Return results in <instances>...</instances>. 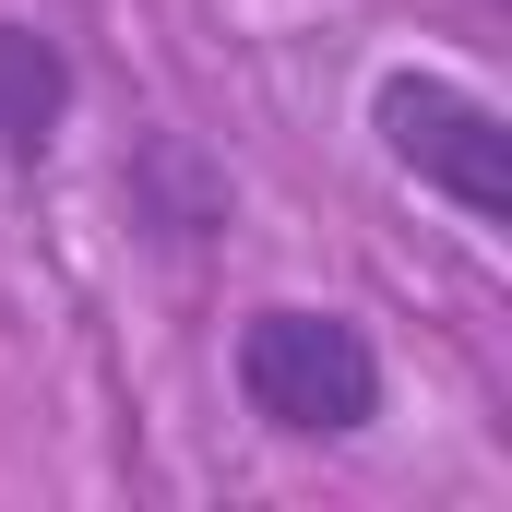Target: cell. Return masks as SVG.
I'll return each mask as SVG.
<instances>
[{
    "label": "cell",
    "mask_w": 512,
    "mask_h": 512,
    "mask_svg": "<svg viewBox=\"0 0 512 512\" xmlns=\"http://www.w3.org/2000/svg\"><path fill=\"white\" fill-rule=\"evenodd\" d=\"M370 131H382L393 167H405L429 203H453L477 239H501V227H512V120L477 96V84L393 60L382 84H370Z\"/></svg>",
    "instance_id": "cell-2"
},
{
    "label": "cell",
    "mask_w": 512,
    "mask_h": 512,
    "mask_svg": "<svg viewBox=\"0 0 512 512\" xmlns=\"http://www.w3.org/2000/svg\"><path fill=\"white\" fill-rule=\"evenodd\" d=\"M60 108H72V60H60V36L0 24V167H36V155L60 143Z\"/></svg>",
    "instance_id": "cell-3"
},
{
    "label": "cell",
    "mask_w": 512,
    "mask_h": 512,
    "mask_svg": "<svg viewBox=\"0 0 512 512\" xmlns=\"http://www.w3.org/2000/svg\"><path fill=\"white\" fill-rule=\"evenodd\" d=\"M239 405L274 441H358L382 417V346L358 310L322 298H262L239 322Z\"/></svg>",
    "instance_id": "cell-1"
}]
</instances>
